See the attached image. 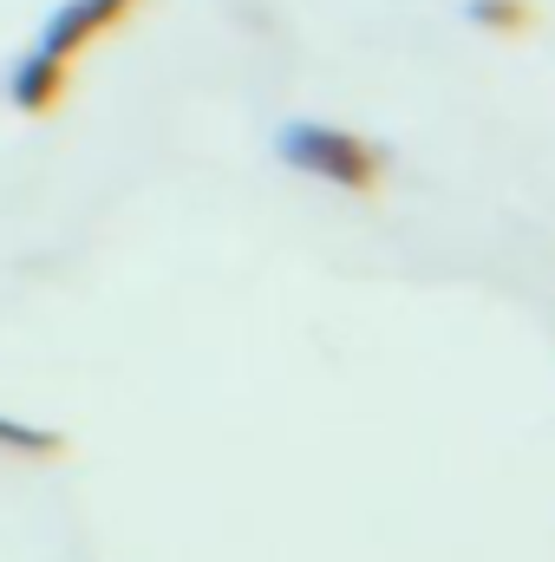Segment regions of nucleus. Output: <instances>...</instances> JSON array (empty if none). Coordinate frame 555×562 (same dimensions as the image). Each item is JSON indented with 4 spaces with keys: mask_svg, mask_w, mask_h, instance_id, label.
<instances>
[{
    "mask_svg": "<svg viewBox=\"0 0 555 562\" xmlns=\"http://www.w3.org/2000/svg\"><path fill=\"white\" fill-rule=\"evenodd\" d=\"M275 164L294 177H314L327 190H353V196H380L386 177H393V150L347 125H327V119H287L275 125Z\"/></svg>",
    "mask_w": 555,
    "mask_h": 562,
    "instance_id": "nucleus-1",
    "label": "nucleus"
},
{
    "mask_svg": "<svg viewBox=\"0 0 555 562\" xmlns=\"http://www.w3.org/2000/svg\"><path fill=\"white\" fill-rule=\"evenodd\" d=\"M138 7H144V0H59V7L46 13L39 40H33L26 53L59 59V66H79V53H92L99 40H112Z\"/></svg>",
    "mask_w": 555,
    "mask_h": 562,
    "instance_id": "nucleus-2",
    "label": "nucleus"
},
{
    "mask_svg": "<svg viewBox=\"0 0 555 562\" xmlns=\"http://www.w3.org/2000/svg\"><path fill=\"white\" fill-rule=\"evenodd\" d=\"M464 20L484 26V33H530L536 7L530 0H464Z\"/></svg>",
    "mask_w": 555,
    "mask_h": 562,
    "instance_id": "nucleus-4",
    "label": "nucleus"
},
{
    "mask_svg": "<svg viewBox=\"0 0 555 562\" xmlns=\"http://www.w3.org/2000/svg\"><path fill=\"white\" fill-rule=\"evenodd\" d=\"M0 451H13V458H66L72 438L53 431V425H26V419H7L0 413Z\"/></svg>",
    "mask_w": 555,
    "mask_h": 562,
    "instance_id": "nucleus-3",
    "label": "nucleus"
}]
</instances>
